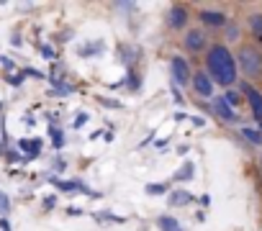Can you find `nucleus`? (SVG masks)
Wrapping results in <instances>:
<instances>
[{
	"label": "nucleus",
	"mask_w": 262,
	"mask_h": 231,
	"mask_svg": "<svg viewBox=\"0 0 262 231\" xmlns=\"http://www.w3.org/2000/svg\"><path fill=\"white\" fill-rule=\"evenodd\" d=\"M208 72L211 77L216 80V83H221L229 87L234 80H236V62H234V57L232 52L226 49V46H211V52H208Z\"/></svg>",
	"instance_id": "f257e3e1"
},
{
	"label": "nucleus",
	"mask_w": 262,
	"mask_h": 231,
	"mask_svg": "<svg viewBox=\"0 0 262 231\" xmlns=\"http://www.w3.org/2000/svg\"><path fill=\"white\" fill-rule=\"evenodd\" d=\"M239 67H242L249 77L260 75L262 72V54L255 46H242V49H239Z\"/></svg>",
	"instance_id": "f03ea898"
},
{
	"label": "nucleus",
	"mask_w": 262,
	"mask_h": 231,
	"mask_svg": "<svg viewBox=\"0 0 262 231\" xmlns=\"http://www.w3.org/2000/svg\"><path fill=\"white\" fill-rule=\"evenodd\" d=\"M170 69H173V80L175 85H188L190 83V69H188V62L183 57H173V62H170Z\"/></svg>",
	"instance_id": "7ed1b4c3"
},
{
	"label": "nucleus",
	"mask_w": 262,
	"mask_h": 231,
	"mask_svg": "<svg viewBox=\"0 0 262 231\" xmlns=\"http://www.w3.org/2000/svg\"><path fill=\"white\" fill-rule=\"evenodd\" d=\"M190 83H193V87H196V92H198V95H211V92H213V83H211V77L206 75V72H198L196 77H193L190 80Z\"/></svg>",
	"instance_id": "20e7f679"
},
{
	"label": "nucleus",
	"mask_w": 262,
	"mask_h": 231,
	"mask_svg": "<svg viewBox=\"0 0 262 231\" xmlns=\"http://www.w3.org/2000/svg\"><path fill=\"white\" fill-rule=\"evenodd\" d=\"M244 95L249 98V106H252V113L257 116V118L262 121V95L255 90V87H249V85H244Z\"/></svg>",
	"instance_id": "39448f33"
},
{
	"label": "nucleus",
	"mask_w": 262,
	"mask_h": 231,
	"mask_svg": "<svg viewBox=\"0 0 262 231\" xmlns=\"http://www.w3.org/2000/svg\"><path fill=\"white\" fill-rule=\"evenodd\" d=\"M213 111L219 113L224 121H229V123H232V121H236V113L232 111V106H229V103H226L224 98H216V100H213Z\"/></svg>",
	"instance_id": "423d86ee"
},
{
	"label": "nucleus",
	"mask_w": 262,
	"mask_h": 231,
	"mask_svg": "<svg viewBox=\"0 0 262 231\" xmlns=\"http://www.w3.org/2000/svg\"><path fill=\"white\" fill-rule=\"evenodd\" d=\"M185 21H188V10L185 8L175 5L173 10H170V26H173V29H183Z\"/></svg>",
	"instance_id": "0eeeda50"
},
{
	"label": "nucleus",
	"mask_w": 262,
	"mask_h": 231,
	"mask_svg": "<svg viewBox=\"0 0 262 231\" xmlns=\"http://www.w3.org/2000/svg\"><path fill=\"white\" fill-rule=\"evenodd\" d=\"M185 46H188L190 52H201L203 46H206V39H203L201 31H190L188 36H185Z\"/></svg>",
	"instance_id": "6e6552de"
},
{
	"label": "nucleus",
	"mask_w": 262,
	"mask_h": 231,
	"mask_svg": "<svg viewBox=\"0 0 262 231\" xmlns=\"http://www.w3.org/2000/svg\"><path fill=\"white\" fill-rule=\"evenodd\" d=\"M201 21L208 23V26H224V23H226V16L219 13V10H203V13H201Z\"/></svg>",
	"instance_id": "1a4fd4ad"
},
{
	"label": "nucleus",
	"mask_w": 262,
	"mask_h": 231,
	"mask_svg": "<svg viewBox=\"0 0 262 231\" xmlns=\"http://www.w3.org/2000/svg\"><path fill=\"white\" fill-rule=\"evenodd\" d=\"M21 149H26L29 157L39 154V139H21Z\"/></svg>",
	"instance_id": "9d476101"
},
{
	"label": "nucleus",
	"mask_w": 262,
	"mask_h": 231,
	"mask_svg": "<svg viewBox=\"0 0 262 231\" xmlns=\"http://www.w3.org/2000/svg\"><path fill=\"white\" fill-rule=\"evenodd\" d=\"M188 201H193V195L185 193V190H177V193L170 195V203H173V205H185Z\"/></svg>",
	"instance_id": "9b49d317"
},
{
	"label": "nucleus",
	"mask_w": 262,
	"mask_h": 231,
	"mask_svg": "<svg viewBox=\"0 0 262 231\" xmlns=\"http://www.w3.org/2000/svg\"><path fill=\"white\" fill-rule=\"evenodd\" d=\"M249 29H252L255 39L262 44V16H252V18H249Z\"/></svg>",
	"instance_id": "f8f14e48"
},
{
	"label": "nucleus",
	"mask_w": 262,
	"mask_h": 231,
	"mask_svg": "<svg viewBox=\"0 0 262 231\" xmlns=\"http://www.w3.org/2000/svg\"><path fill=\"white\" fill-rule=\"evenodd\" d=\"M159 229H162V231H183V229L177 226L175 218H170V216H162V218H159Z\"/></svg>",
	"instance_id": "ddd939ff"
},
{
	"label": "nucleus",
	"mask_w": 262,
	"mask_h": 231,
	"mask_svg": "<svg viewBox=\"0 0 262 231\" xmlns=\"http://www.w3.org/2000/svg\"><path fill=\"white\" fill-rule=\"evenodd\" d=\"M242 134H244L247 142H252V144H262V134H260V131H255V129H244Z\"/></svg>",
	"instance_id": "4468645a"
},
{
	"label": "nucleus",
	"mask_w": 262,
	"mask_h": 231,
	"mask_svg": "<svg viewBox=\"0 0 262 231\" xmlns=\"http://www.w3.org/2000/svg\"><path fill=\"white\" fill-rule=\"evenodd\" d=\"M170 185L167 182H159V185H146V193L149 195H159V193H167Z\"/></svg>",
	"instance_id": "2eb2a0df"
},
{
	"label": "nucleus",
	"mask_w": 262,
	"mask_h": 231,
	"mask_svg": "<svg viewBox=\"0 0 262 231\" xmlns=\"http://www.w3.org/2000/svg\"><path fill=\"white\" fill-rule=\"evenodd\" d=\"M190 175H193V165H185V167L180 170V172H177L175 177H177V180H183V177H190Z\"/></svg>",
	"instance_id": "dca6fc26"
},
{
	"label": "nucleus",
	"mask_w": 262,
	"mask_h": 231,
	"mask_svg": "<svg viewBox=\"0 0 262 231\" xmlns=\"http://www.w3.org/2000/svg\"><path fill=\"white\" fill-rule=\"evenodd\" d=\"M8 208H10L8 195H5V193H0V213H8Z\"/></svg>",
	"instance_id": "f3484780"
},
{
	"label": "nucleus",
	"mask_w": 262,
	"mask_h": 231,
	"mask_svg": "<svg viewBox=\"0 0 262 231\" xmlns=\"http://www.w3.org/2000/svg\"><path fill=\"white\" fill-rule=\"evenodd\" d=\"M52 139H54V144H57V146H62V144H64V136L57 131V129H52Z\"/></svg>",
	"instance_id": "a211bd4d"
},
{
	"label": "nucleus",
	"mask_w": 262,
	"mask_h": 231,
	"mask_svg": "<svg viewBox=\"0 0 262 231\" xmlns=\"http://www.w3.org/2000/svg\"><path fill=\"white\" fill-rule=\"evenodd\" d=\"M224 100L229 103V106H236V103H239V95H236V92H229V95H226Z\"/></svg>",
	"instance_id": "6ab92c4d"
},
{
	"label": "nucleus",
	"mask_w": 262,
	"mask_h": 231,
	"mask_svg": "<svg viewBox=\"0 0 262 231\" xmlns=\"http://www.w3.org/2000/svg\"><path fill=\"white\" fill-rule=\"evenodd\" d=\"M0 62H3V67H5V69H10V67H13V62H10L8 57H0Z\"/></svg>",
	"instance_id": "aec40b11"
},
{
	"label": "nucleus",
	"mask_w": 262,
	"mask_h": 231,
	"mask_svg": "<svg viewBox=\"0 0 262 231\" xmlns=\"http://www.w3.org/2000/svg\"><path fill=\"white\" fill-rule=\"evenodd\" d=\"M85 118H87V116H85V113H83V116H77V121H75V126H83V123H85Z\"/></svg>",
	"instance_id": "412c9836"
}]
</instances>
